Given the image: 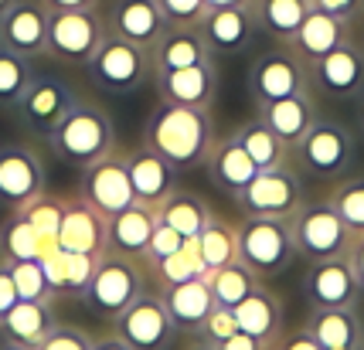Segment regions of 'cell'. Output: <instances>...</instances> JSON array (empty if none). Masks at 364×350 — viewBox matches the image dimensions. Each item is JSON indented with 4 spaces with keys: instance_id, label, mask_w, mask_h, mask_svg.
<instances>
[{
    "instance_id": "6da1fadb",
    "label": "cell",
    "mask_w": 364,
    "mask_h": 350,
    "mask_svg": "<svg viewBox=\"0 0 364 350\" xmlns=\"http://www.w3.org/2000/svg\"><path fill=\"white\" fill-rule=\"evenodd\" d=\"M143 146L167 160L177 174L198 170V167H205L208 153L215 146L211 112L160 99L143 123Z\"/></svg>"
},
{
    "instance_id": "7a4b0ae2",
    "label": "cell",
    "mask_w": 364,
    "mask_h": 350,
    "mask_svg": "<svg viewBox=\"0 0 364 350\" xmlns=\"http://www.w3.org/2000/svg\"><path fill=\"white\" fill-rule=\"evenodd\" d=\"M45 140L51 146V153L62 157L65 163L89 167L99 157L116 150V123L99 102L79 96Z\"/></svg>"
},
{
    "instance_id": "3957f363",
    "label": "cell",
    "mask_w": 364,
    "mask_h": 350,
    "mask_svg": "<svg viewBox=\"0 0 364 350\" xmlns=\"http://www.w3.org/2000/svg\"><path fill=\"white\" fill-rule=\"evenodd\" d=\"M238 231V262L249 266L259 279H276L293 269L300 258L289 231V218H255L245 214L235 224Z\"/></svg>"
},
{
    "instance_id": "277c9868",
    "label": "cell",
    "mask_w": 364,
    "mask_h": 350,
    "mask_svg": "<svg viewBox=\"0 0 364 350\" xmlns=\"http://www.w3.org/2000/svg\"><path fill=\"white\" fill-rule=\"evenodd\" d=\"M354 133L337 119H320L306 129L300 143L289 150V163L300 170V174L314 177V180H341L354 167Z\"/></svg>"
},
{
    "instance_id": "5b68a950",
    "label": "cell",
    "mask_w": 364,
    "mask_h": 350,
    "mask_svg": "<svg viewBox=\"0 0 364 350\" xmlns=\"http://www.w3.org/2000/svg\"><path fill=\"white\" fill-rule=\"evenodd\" d=\"M85 75L99 92L109 96H129L140 92L146 82L154 79V65H150V48H140L127 38L106 34L95 55L82 65Z\"/></svg>"
},
{
    "instance_id": "8992f818",
    "label": "cell",
    "mask_w": 364,
    "mask_h": 350,
    "mask_svg": "<svg viewBox=\"0 0 364 350\" xmlns=\"http://www.w3.org/2000/svg\"><path fill=\"white\" fill-rule=\"evenodd\" d=\"M300 92H314L310 89V62L286 41H276L249 68V96L255 106H266V102L300 96Z\"/></svg>"
},
{
    "instance_id": "52a82bcc",
    "label": "cell",
    "mask_w": 364,
    "mask_h": 350,
    "mask_svg": "<svg viewBox=\"0 0 364 350\" xmlns=\"http://www.w3.org/2000/svg\"><path fill=\"white\" fill-rule=\"evenodd\" d=\"M289 231L296 241V252L306 262H317V258H344L354 245V231L341 222V214L333 211L327 201H314L306 204L303 201L293 218H289Z\"/></svg>"
},
{
    "instance_id": "ba28073f",
    "label": "cell",
    "mask_w": 364,
    "mask_h": 350,
    "mask_svg": "<svg viewBox=\"0 0 364 350\" xmlns=\"http://www.w3.org/2000/svg\"><path fill=\"white\" fill-rule=\"evenodd\" d=\"M146 289V275H143L140 262L127 258V255H112L106 252L99 258V266L92 272V283L85 289L82 302L92 310L95 317L116 319L129 302Z\"/></svg>"
},
{
    "instance_id": "9c48e42d",
    "label": "cell",
    "mask_w": 364,
    "mask_h": 350,
    "mask_svg": "<svg viewBox=\"0 0 364 350\" xmlns=\"http://www.w3.org/2000/svg\"><path fill=\"white\" fill-rule=\"evenodd\" d=\"M106 34H109L106 17L99 14V7H92V11H51L45 55H51L62 65H85Z\"/></svg>"
},
{
    "instance_id": "30bf717a",
    "label": "cell",
    "mask_w": 364,
    "mask_h": 350,
    "mask_svg": "<svg viewBox=\"0 0 364 350\" xmlns=\"http://www.w3.org/2000/svg\"><path fill=\"white\" fill-rule=\"evenodd\" d=\"M235 204L242 214L255 218H293V211L303 204V180L293 163L269 167L252 177V184L242 194H235Z\"/></svg>"
},
{
    "instance_id": "8fae6325",
    "label": "cell",
    "mask_w": 364,
    "mask_h": 350,
    "mask_svg": "<svg viewBox=\"0 0 364 350\" xmlns=\"http://www.w3.org/2000/svg\"><path fill=\"white\" fill-rule=\"evenodd\" d=\"M112 334L123 337L133 350H167L174 344L177 327L164 300H160V292L143 289L140 296L112 319Z\"/></svg>"
},
{
    "instance_id": "7c38bea8",
    "label": "cell",
    "mask_w": 364,
    "mask_h": 350,
    "mask_svg": "<svg viewBox=\"0 0 364 350\" xmlns=\"http://www.w3.org/2000/svg\"><path fill=\"white\" fill-rule=\"evenodd\" d=\"M310 89L327 102H354L364 92V48L354 41L310 65Z\"/></svg>"
},
{
    "instance_id": "4fadbf2b",
    "label": "cell",
    "mask_w": 364,
    "mask_h": 350,
    "mask_svg": "<svg viewBox=\"0 0 364 350\" xmlns=\"http://www.w3.org/2000/svg\"><path fill=\"white\" fill-rule=\"evenodd\" d=\"M361 283L350 258H317L306 266L303 275V296L310 310H341V306H358L361 300Z\"/></svg>"
},
{
    "instance_id": "5bb4252c",
    "label": "cell",
    "mask_w": 364,
    "mask_h": 350,
    "mask_svg": "<svg viewBox=\"0 0 364 350\" xmlns=\"http://www.w3.org/2000/svg\"><path fill=\"white\" fill-rule=\"evenodd\" d=\"M79 197H85L95 211H102L106 218L133 204V184H129L127 157L119 150H112L95 163L82 167L79 177Z\"/></svg>"
},
{
    "instance_id": "9a60e30c",
    "label": "cell",
    "mask_w": 364,
    "mask_h": 350,
    "mask_svg": "<svg viewBox=\"0 0 364 350\" xmlns=\"http://www.w3.org/2000/svg\"><path fill=\"white\" fill-rule=\"evenodd\" d=\"M45 191V163L28 143L0 146V207L21 211Z\"/></svg>"
},
{
    "instance_id": "2e32d148",
    "label": "cell",
    "mask_w": 364,
    "mask_h": 350,
    "mask_svg": "<svg viewBox=\"0 0 364 350\" xmlns=\"http://www.w3.org/2000/svg\"><path fill=\"white\" fill-rule=\"evenodd\" d=\"M75 99H79V92H75L62 75H34L31 85L24 89V96H21V102H17L14 109H17L21 126L48 136L51 129L58 126V119L72 109Z\"/></svg>"
},
{
    "instance_id": "e0dca14e",
    "label": "cell",
    "mask_w": 364,
    "mask_h": 350,
    "mask_svg": "<svg viewBox=\"0 0 364 350\" xmlns=\"http://www.w3.org/2000/svg\"><path fill=\"white\" fill-rule=\"evenodd\" d=\"M201 34L211 45L215 55H238L255 41L259 34V14L252 4H235V7H208V14L201 17Z\"/></svg>"
},
{
    "instance_id": "ac0fdd59",
    "label": "cell",
    "mask_w": 364,
    "mask_h": 350,
    "mask_svg": "<svg viewBox=\"0 0 364 350\" xmlns=\"http://www.w3.org/2000/svg\"><path fill=\"white\" fill-rule=\"evenodd\" d=\"M48 11L41 0H14V7L0 17V45L24 58L45 55L48 45Z\"/></svg>"
},
{
    "instance_id": "d6986e66",
    "label": "cell",
    "mask_w": 364,
    "mask_h": 350,
    "mask_svg": "<svg viewBox=\"0 0 364 350\" xmlns=\"http://www.w3.org/2000/svg\"><path fill=\"white\" fill-rule=\"evenodd\" d=\"M154 85H157V96L164 102L211 109V102L218 96V65L201 62L188 65V68H174V72H160V75H154Z\"/></svg>"
},
{
    "instance_id": "ffe728a7",
    "label": "cell",
    "mask_w": 364,
    "mask_h": 350,
    "mask_svg": "<svg viewBox=\"0 0 364 350\" xmlns=\"http://www.w3.org/2000/svg\"><path fill=\"white\" fill-rule=\"evenodd\" d=\"M58 248L82 255H106V214L95 211L85 197H65L62 224H58Z\"/></svg>"
},
{
    "instance_id": "44dd1931",
    "label": "cell",
    "mask_w": 364,
    "mask_h": 350,
    "mask_svg": "<svg viewBox=\"0 0 364 350\" xmlns=\"http://www.w3.org/2000/svg\"><path fill=\"white\" fill-rule=\"evenodd\" d=\"M123 157H127V170L136 204L160 207L177 191V170L164 157H157L154 150L140 146V150H127Z\"/></svg>"
},
{
    "instance_id": "7402d4cb",
    "label": "cell",
    "mask_w": 364,
    "mask_h": 350,
    "mask_svg": "<svg viewBox=\"0 0 364 350\" xmlns=\"http://www.w3.org/2000/svg\"><path fill=\"white\" fill-rule=\"evenodd\" d=\"M215 62V51L205 41V34L198 24H167V31L157 38V45L150 48V65L154 75L160 72H174V68H188V65Z\"/></svg>"
},
{
    "instance_id": "603a6c76",
    "label": "cell",
    "mask_w": 364,
    "mask_h": 350,
    "mask_svg": "<svg viewBox=\"0 0 364 350\" xmlns=\"http://www.w3.org/2000/svg\"><path fill=\"white\" fill-rule=\"evenodd\" d=\"M157 207L146 204H133L116 211L106 218V252L112 255H127V258H136L140 262L146 245H150V235L157 228Z\"/></svg>"
},
{
    "instance_id": "cb8c5ba5",
    "label": "cell",
    "mask_w": 364,
    "mask_h": 350,
    "mask_svg": "<svg viewBox=\"0 0 364 350\" xmlns=\"http://www.w3.org/2000/svg\"><path fill=\"white\" fill-rule=\"evenodd\" d=\"M106 31L140 48H154L157 38L167 31V21L160 14L157 0H116L106 14Z\"/></svg>"
},
{
    "instance_id": "d4e9b609",
    "label": "cell",
    "mask_w": 364,
    "mask_h": 350,
    "mask_svg": "<svg viewBox=\"0 0 364 350\" xmlns=\"http://www.w3.org/2000/svg\"><path fill=\"white\" fill-rule=\"evenodd\" d=\"M205 170H208V177H211V184H215L218 191L232 194V197L245 191V187L252 184V177L259 174L255 160L242 150V143H238L232 133H228L225 140H215V146H211V153H208V160H205Z\"/></svg>"
},
{
    "instance_id": "484cf974",
    "label": "cell",
    "mask_w": 364,
    "mask_h": 350,
    "mask_svg": "<svg viewBox=\"0 0 364 350\" xmlns=\"http://www.w3.org/2000/svg\"><path fill=\"white\" fill-rule=\"evenodd\" d=\"M348 41H354L350 21H341V17H331V14H323V11H314V7H310V14L303 17L300 31L293 34L286 45L296 48L306 62L314 65L317 58L337 51L341 45H348Z\"/></svg>"
},
{
    "instance_id": "4316f807",
    "label": "cell",
    "mask_w": 364,
    "mask_h": 350,
    "mask_svg": "<svg viewBox=\"0 0 364 350\" xmlns=\"http://www.w3.org/2000/svg\"><path fill=\"white\" fill-rule=\"evenodd\" d=\"M317 102H314V92H300V96H286L276 99V102H266L259 106V119L283 140L289 150L306 136V129L317 123Z\"/></svg>"
},
{
    "instance_id": "83f0119b",
    "label": "cell",
    "mask_w": 364,
    "mask_h": 350,
    "mask_svg": "<svg viewBox=\"0 0 364 350\" xmlns=\"http://www.w3.org/2000/svg\"><path fill=\"white\" fill-rule=\"evenodd\" d=\"M160 300H164L167 313L174 319L177 334H198L201 323L208 319V313L215 310V300H211V289H208L205 275L160 289Z\"/></svg>"
},
{
    "instance_id": "f1b7e54d",
    "label": "cell",
    "mask_w": 364,
    "mask_h": 350,
    "mask_svg": "<svg viewBox=\"0 0 364 350\" xmlns=\"http://www.w3.org/2000/svg\"><path fill=\"white\" fill-rule=\"evenodd\" d=\"M55 323H58L55 319V300H17L0 317V340L38 347Z\"/></svg>"
},
{
    "instance_id": "f546056e",
    "label": "cell",
    "mask_w": 364,
    "mask_h": 350,
    "mask_svg": "<svg viewBox=\"0 0 364 350\" xmlns=\"http://www.w3.org/2000/svg\"><path fill=\"white\" fill-rule=\"evenodd\" d=\"M41 269L48 275V286L55 296H72V300H82L85 289L92 283V272L99 266V255H82V252H65V248H55L51 255L38 258Z\"/></svg>"
},
{
    "instance_id": "4dcf8cb0",
    "label": "cell",
    "mask_w": 364,
    "mask_h": 350,
    "mask_svg": "<svg viewBox=\"0 0 364 350\" xmlns=\"http://www.w3.org/2000/svg\"><path fill=\"white\" fill-rule=\"evenodd\" d=\"M306 330L317 337L323 350H364V330L358 306H341V310H310Z\"/></svg>"
},
{
    "instance_id": "1f68e13d",
    "label": "cell",
    "mask_w": 364,
    "mask_h": 350,
    "mask_svg": "<svg viewBox=\"0 0 364 350\" xmlns=\"http://www.w3.org/2000/svg\"><path fill=\"white\" fill-rule=\"evenodd\" d=\"M232 313H235V323L242 334H252L259 340H266V344H272L283 334V302L266 286H259L249 300L238 302Z\"/></svg>"
},
{
    "instance_id": "d6a6232c",
    "label": "cell",
    "mask_w": 364,
    "mask_h": 350,
    "mask_svg": "<svg viewBox=\"0 0 364 350\" xmlns=\"http://www.w3.org/2000/svg\"><path fill=\"white\" fill-rule=\"evenodd\" d=\"M211 214H215V211L208 207V201L201 197V194L181 191V187H177V191L157 207L160 222L171 224L174 231L184 235V239H198V235H201V228L211 222Z\"/></svg>"
},
{
    "instance_id": "836d02e7",
    "label": "cell",
    "mask_w": 364,
    "mask_h": 350,
    "mask_svg": "<svg viewBox=\"0 0 364 350\" xmlns=\"http://www.w3.org/2000/svg\"><path fill=\"white\" fill-rule=\"evenodd\" d=\"M235 136L238 143H242V150L249 153V157L255 160V167L259 170H269V167H286L289 163V146L272 133L259 116L255 119H249V123H242V126H235Z\"/></svg>"
},
{
    "instance_id": "e575fe53",
    "label": "cell",
    "mask_w": 364,
    "mask_h": 350,
    "mask_svg": "<svg viewBox=\"0 0 364 350\" xmlns=\"http://www.w3.org/2000/svg\"><path fill=\"white\" fill-rule=\"evenodd\" d=\"M205 279H208V289H211L215 306H225V310H235L238 302L249 300L255 289L262 286V279H259L249 266H242V262H232V266L205 272Z\"/></svg>"
},
{
    "instance_id": "d590c367",
    "label": "cell",
    "mask_w": 364,
    "mask_h": 350,
    "mask_svg": "<svg viewBox=\"0 0 364 350\" xmlns=\"http://www.w3.org/2000/svg\"><path fill=\"white\" fill-rule=\"evenodd\" d=\"M255 14L259 31H266L272 41H289L310 14V0H255Z\"/></svg>"
},
{
    "instance_id": "8d00e7d4",
    "label": "cell",
    "mask_w": 364,
    "mask_h": 350,
    "mask_svg": "<svg viewBox=\"0 0 364 350\" xmlns=\"http://www.w3.org/2000/svg\"><path fill=\"white\" fill-rule=\"evenodd\" d=\"M194 241H198V252H201V262H205L208 272L238 262V231H235V224H228L225 218H218V214H211V222L201 228V235H198Z\"/></svg>"
},
{
    "instance_id": "74e56055",
    "label": "cell",
    "mask_w": 364,
    "mask_h": 350,
    "mask_svg": "<svg viewBox=\"0 0 364 350\" xmlns=\"http://www.w3.org/2000/svg\"><path fill=\"white\" fill-rule=\"evenodd\" d=\"M41 248V235L34 231V224L24 218V211H11L0 222V262H24V258H38Z\"/></svg>"
},
{
    "instance_id": "f35d334b",
    "label": "cell",
    "mask_w": 364,
    "mask_h": 350,
    "mask_svg": "<svg viewBox=\"0 0 364 350\" xmlns=\"http://www.w3.org/2000/svg\"><path fill=\"white\" fill-rule=\"evenodd\" d=\"M146 272L157 279L160 289L167 286H177V283H188V279H198V275H205V262H201V252H198V241L188 239L174 255H167V258H157V262H150Z\"/></svg>"
},
{
    "instance_id": "ab89813d",
    "label": "cell",
    "mask_w": 364,
    "mask_h": 350,
    "mask_svg": "<svg viewBox=\"0 0 364 350\" xmlns=\"http://www.w3.org/2000/svg\"><path fill=\"white\" fill-rule=\"evenodd\" d=\"M31 79H34L31 58H24V55L0 45V109H14L21 96H24V89L31 85Z\"/></svg>"
},
{
    "instance_id": "60d3db41",
    "label": "cell",
    "mask_w": 364,
    "mask_h": 350,
    "mask_svg": "<svg viewBox=\"0 0 364 350\" xmlns=\"http://www.w3.org/2000/svg\"><path fill=\"white\" fill-rule=\"evenodd\" d=\"M327 204L341 214V222L348 224L354 235H364V177L341 180L333 187V194L327 197Z\"/></svg>"
},
{
    "instance_id": "b9f144b4",
    "label": "cell",
    "mask_w": 364,
    "mask_h": 350,
    "mask_svg": "<svg viewBox=\"0 0 364 350\" xmlns=\"http://www.w3.org/2000/svg\"><path fill=\"white\" fill-rule=\"evenodd\" d=\"M21 211H24V218L34 224V231H38L41 239H58V224H62L65 197L41 191L34 201H28V204L21 207Z\"/></svg>"
},
{
    "instance_id": "7bdbcfd3",
    "label": "cell",
    "mask_w": 364,
    "mask_h": 350,
    "mask_svg": "<svg viewBox=\"0 0 364 350\" xmlns=\"http://www.w3.org/2000/svg\"><path fill=\"white\" fill-rule=\"evenodd\" d=\"M7 266V262H4ZM11 279H14L17 300H55V292L48 286V275L38 258H24V262H11Z\"/></svg>"
},
{
    "instance_id": "ee69618b",
    "label": "cell",
    "mask_w": 364,
    "mask_h": 350,
    "mask_svg": "<svg viewBox=\"0 0 364 350\" xmlns=\"http://www.w3.org/2000/svg\"><path fill=\"white\" fill-rule=\"evenodd\" d=\"M34 350H92V337L85 334L82 327L55 323V327L48 330V337Z\"/></svg>"
},
{
    "instance_id": "f6af8a7d",
    "label": "cell",
    "mask_w": 364,
    "mask_h": 350,
    "mask_svg": "<svg viewBox=\"0 0 364 350\" xmlns=\"http://www.w3.org/2000/svg\"><path fill=\"white\" fill-rule=\"evenodd\" d=\"M184 235L181 231H174L171 224L157 222V228H154V235H150V245H146V252H143L140 266H150V262H157V258H167V255H174L181 245H184Z\"/></svg>"
},
{
    "instance_id": "bcb514c9",
    "label": "cell",
    "mask_w": 364,
    "mask_h": 350,
    "mask_svg": "<svg viewBox=\"0 0 364 350\" xmlns=\"http://www.w3.org/2000/svg\"><path fill=\"white\" fill-rule=\"evenodd\" d=\"M167 24H201L208 14V0H157Z\"/></svg>"
},
{
    "instance_id": "7dc6e473",
    "label": "cell",
    "mask_w": 364,
    "mask_h": 350,
    "mask_svg": "<svg viewBox=\"0 0 364 350\" xmlns=\"http://www.w3.org/2000/svg\"><path fill=\"white\" fill-rule=\"evenodd\" d=\"M235 330H238L235 313H232V310H225V306H215V310L208 313V319L201 323V330H198V337H205L208 344L215 347V344H222L225 337H232Z\"/></svg>"
},
{
    "instance_id": "c3c4849f",
    "label": "cell",
    "mask_w": 364,
    "mask_h": 350,
    "mask_svg": "<svg viewBox=\"0 0 364 350\" xmlns=\"http://www.w3.org/2000/svg\"><path fill=\"white\" fill-rule=\"evenodd\" d=\"M310 7L331 17H341V21H350V24L364 14V0H310Z\"/></svg>"
},
{
    "instance_id": "681fc988",
    "label": "cell",
    "mask_w": 364,
    "mask_h": 350,
    "mask_svg": "<svg viewBox=\"0 0 364 350\" xmlns=\"http://www.w3.org/2000/svg\"><path fill=\"white\" fill-rule=\"evenodd\" d=\"M272 350H323L317 344V337L310 334L306 327H296V330H289V334H279L272 340Z\"/></svg>"
},
{
    "instance_id": "f907efd6",
    "label": "cell",
    "mask_w": 364,
    "mask_h": 350,
    "mask_svg": "<svg viewBox=\"0 0 364 350\" xmlns=\"http://www.w3.org/2000/svg\"><path fill=\"white\" fill-rule=\"evenodd\" d=\"M215 350H272V344H266V340H259V337H252V334L235 330L232 337H225L222 344H215Z\"/></svg>"
},
{
    "instance_id": "816d5d0a",
    "label": "cell",
    "mask_w": 364,
    "mask_h": 350,
    "mask_svg": "<svg viewBox=\"0 0 364 350\" xmlns=\"http://www.w3.org/2000/svg\"><path fill=\"white\" fill-rule=\"evenodd\" d=\"M17 302V289H14V279H11V269L0 262V317L11 310Z\"/></svg>"
},
{
    "instance_id": "f5cc1de1",
    "label": "cell",
    "mask_w": 364,
    "mask_h": 350,
    "mask_svg": "<svg viewBox=\"0 0 364 350\" xmlns=\"http://www.w3.org/2000/svg\"><path fill=\"white\" fill-rule=\"evenodd\" d=\"M48 11H92L99 7V0H41Z\"/></svg>"
},
{
    "instance_id": "db71d44e",
    "label": "cell",
    "mask_w": 364,
    "mask_h": 350,
    "mask_svg": "<svg viewBox=\"0 0 364 350\" xmlns=\"http://www.w3.org/2000/svg\"><path fill=\"white\" fill-rule=\"evenodd\" d=\"M348 258H350V266H354V272H358V283H361V289H364V235L354 239Z\"/></svg>"
},
{
    "instance_id": "11a10c76",
    "label": "cell",
    "mask_w": 364,
    "mask_h": 350,
    "mask_svg": "<svg viewBox=\"0 0 364 350\" xmlns=\"http://www.w3.org/2000/svg\"><path fill=\"white\" fill-rule=\"evenodd\" d=\"M92 350H133V347H129L123 337L106 334V337H92Z\"/></svg>"
},
{
    "instance_id": "9f6ffc18",
    "label": "cell",
    "mask_w": 364,
    "mask_h": 350,
    "mask_svg": "<svg viewBox=\"0 0 364 350\" xmlns=\"http://www.w3.org/2000/svg\"><path fill=\"white\" fill-rule=\"evenodd\" d=\"M177 350H215L211 344H208L205 337H198V334H191V340L184 344V347H177Z\"/></svg>"
},
{
    "instance_id": "6f0895ef",
    "label": "cell",
    "mask_w": 364,
    "mask_h": 350,
    "mask_svg": "<svg viewBox=\"0 0 364 350\" xmlns=\"http://www.w3.org/2000/svg\"><path fill=\"white\" fill-rule=\"evenodd\" d=\"M354 106H358V129H361V136H364V92L354 99Z\"/></svg>"
},
{
    "instance_id": "680465c9",
    "label": "cell",
    "mask_w": 364,
    "mask_h": 350,
    "mask_svg": "<svg viewBox=\"0 0 364 350\" xmlns=\"http://www.w3.org/2000/svg\"><path fill=\"white\" fill-rule=\"evenodd\" d=\"M235 4H252V0H208V7H235Z\"/></svg>"
},
{
    "instance_id": "91938a15",
    "label": "cell",
    "mask_w": 364,
    "mask_h": 350,
    "mask_svg": "<svg viewBox=\"0 0 364 350\" xmlns=\"http://www.w3.org/2000/svg\"><path fill=\"white\" fill-rule=\"evenodd\" d=\"M0 350H34V347H24V344H14V340H0Z\"/></svg>"
},
{
    "instance_id": "94428289",
    "label": "cell",
    "mask_w": 364,
    "mask_h": 350,
    "mask_svg": "<svg viewBox=\"0 0 364 350\" xmlns=\"http://www.w3.org/2000/svg\"><path fill=\"white\" fill-rule=\"evenodd\" d=\"M11 7H14V0H0V17L7 14V11H11Z\"/></svg>"
}]
</instances>
